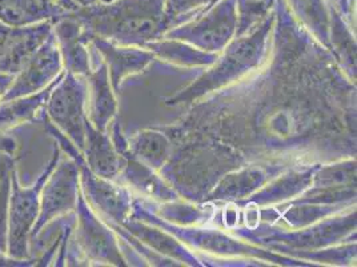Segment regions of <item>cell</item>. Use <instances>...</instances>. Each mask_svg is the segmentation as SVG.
I'll return each mask as SVG.
<instances>
[{
    "label": "cell",
    "mask_w": 357,
    "mask_h": 267,
    "mask_svg": "<svg viewBox=\"0 0 357 267\" xmlns=\"http://www.w3.org/2000/svg\"><path fill=\"white\" fill-rule=\"evenodd\" d=\"M83 152L86 154L89 168L93 171L95 177L114 178L120 171L121 158L109 138L105 131L95 129L91 122H87L86 127V143Z\"/></svg>",
    "instance_id": "10"
},
{
    "label": "cell",
    "mask_w": 357,
    "mask_h": 267,
    "mask_svg": "<svg viewBox=\"0 0 357 267\" xmlns=\"http://www.w3.org/2000/svg\"><path fill=\"white\" fill-rule=\"evenodd\" d=\"M45 180L42 196V206L39 221L35 222V226L31 231L35 236L45 222L52 219L55 215L68 211L74 208L75 185H76V173L73 164H60L59 170L48 177Z\"/></svg>",
    "instance_id": "6"
},
{
    "label": "cell",
    "mask_w": 357,
    "mask_h": 267,
    "mask_svg": "<svg viewBox=\"0 0 357 267\" xmlns=\"http://www.w3.org/2000/svg\"><path fill=\"white\" fill-rule=\"evenodd\" d=\"M130 150L139 162L151 168H160L168 157L169 142L160 133L144 131L137 134L131 140Z\"/></svg>",
    "instance_id": "12"
},
{
    "label": "cell",
    "mask_w": 357,
    "mask_h": 267,
    "mask_svg": "<svg viewBox=\"0 0 357 267\" xmlns=\"http://www.w3.org/2000/svg\"><path fill=\"white\" fill-rule=\"evenodd\" d=\"M235 4L238 26H248L261 17H266L276 4V0H235Z\"/></svg>",
    "instance_id": "14"
},
{
    "label": "cell",
    "mask_w": 357,
    "mask_h": 267,
    "mask_svg": "<svg viewBox=\"0 0 357 267\" xmlns=\"http://www.w3.org/2000/svg\"><path fill=\"white\" fill-rule=\"evenodd\" d=\"M54 86H55V82H54V85H51L42 94H39L33 98H30V99L15 101V102H11V103L3 102L0 104V129H4L7 126H13V124H16L22 120L30 118L31 115L36 111V108L45 101V94H48Z\"/></svg>",
    "instance_id": "13"
},
{
    "label": "cell",
    "mask_w": 357,
    "mask_h": 267,
    "mask_svg": "<svg viewBox=\"0 0 357 267\" xmlns=\"http://www.w3.org/2000/svg\"><path fill=\"white\" fill-rule=\"evenodd\" d=\"M89 122L99 131H105L109 120L116 114V101L105 64L95 73H89Z\"/></svg>",
    "instance_id": "9"
},
{
    "label": "cell",
    "mask_w": 357,
    "mask_h": 267,
    "mask_svg": "<svg viewBox=\"0 0 357 267\" xmlns=\"http://www.w3.org/2000/svg\"><path fill=\"white\" fill-rule=\"evenodd\" d=\"M95 45L98 50L103 54L107 62L108 75L112 86L115 89L119 87L120 82L124 76L142 71L151 60L153 55L147 51H140L137 48H126V47H115L107 42L103 38L93 36Z\"/></svg>",
    "instance_id": "8"
},
{
    "label": "cell",
    "mask_w": 357,
    "mask_h": 267,
    "mask_svg": "<svg viewBox=\"0 0 357 267\" xmlns=\"http://www.w3.org/2000/svg\"><path fill=\"white\" fill-rule=\"evenodd\" d=\"M71 16L89 35L112 38L124 45H142L156 38L171 20L165 0H112L79 6Z\"/></svg>",
    "instance_id": "1"
},
{
    "label": "cell",
    "mask_w": 357,
    "mask_h": 267,
    "mask_svg": "<svg viewBox=\"0 0 357 267\" xmlns=\"http://www.w3.org/2000/svg\"><path fill=\"white\" fill-rule=\"evenodd\" d=\"M86 92L74 74L58 80L51 89L47 113L60 130L83 151L86 143V127L89 118L84 113Z\"/></svg>",
    "instance_id": "2"
},
{
    "label": "cell",
    "mask_w": 357,
    "mask_h": 267,
    "mask_svg": "<svg viewBox=\"0 0 357 267\" xmlns=\"http://www.w3.org/2000/svg\"><path fill=\"white\" fill-rule=\"evenodd\" d=\"M54 35L59 42L60 51L66 62V67L70 74L89 75V52L82 43V38L86 35L82 23L74 16H67L55 22L52 26Z\"/></svg>",
    "instance_id": "7"
},
{
    "label": "cell",
    "mask_w": 357,
    "mask_h": 267,
    "mask_svg": "<svg viewBox=\"0 0 357 267\" xmlns=\"http://www.w3.org/2000/svg\"><path fill=\"white\" fill-rule=\"evenodd\" d=\"M59 19V10L45 0H0V23L8 27H23Z\"/></svg>",
    "instance_id": "11"
},
{
    "label": "cell",
    "mask_w": 357,
    "mask_h": 267,
    "mask_svg": "<svg viewBox=\"0 0 357 267\" xmlns=\"http://www.w3.org/2000/svg\"><path fill=\"white\" fill-rule=\"evenodd\" d=\"M52 38L54 34L51 32L43 45L23 64L15 83L1 101H10L30 92H36L38 89L47 86L58 75L61 63L58 45L52 41Z\"/></svg>",
    "instance_id": "4"
},
{
    "label": "cell",
    "mask_w": 357,
    "mask_h": 267,
    "mask_svg": "<svg viewBox=\"0 0 357 267\" xmlns=\"http://www.w3.org/2000/svg\"><path fill=\"white\" fill-rule=\"evenodd\" d=\"M10 31H11V27H8V26L0 23V48H1V45H4V42H6V39H7L8 34H10Z\"/></svg>",
    "instance_id": "15"
},
{
    "label": "cell",
    "mask_w": 357,
    "mask_h": 267,
    "mask_svg": "<svg viewBox=\"0 0 357 267\" xmlns=\"http://www.w3.org/2000/svg\"><path fill=\"white\" fill-rule=\"evenodd\" d=\"M238 26V14L235 0H216L206 8L204 14L192 23L176 30L180 38H197L202 45H218L229 38Z\"/></svg>",
    "instance_id": "5"
},
{
    "label": "cell",
    "mask_w": 357,
    "mask_h": 267,
    "mask_svg": "<svg viewBox=\"0 0 357 267\" xmlns=\"http://www.w3.org/2000/svg\"><path fill=\"white\" fill-rule=\"evenodd\" d=\"M58 164V152L48 164L45 174L31 189H22L13 174V196L10 214V237L8 252L11 257L23 259L29 255V237L36 222L39 210V193L48 178L51 170Z\"/></svg>",
    "instance_id": "3"
}]
</instances>
